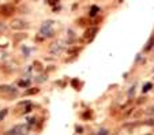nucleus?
<instances>
[{
    "instance_id": "f257e3e1",
    "label": "nucleus",
    "mask_w": 154,
    "mask_h": 135,
    "mask_svg": "<svg viewBox=\"0 0 154 135\" xmlns=\"http://www.w3.org/2000/svg\"><path fill=\"white\" fill-rule=\"evenodd\" d=\"M0 94L3 97H7V98H14L17 97L18 94V90L12 86H8V85H0Z\"/></svg>"
},
{
    "instance_id": "f03ea898",
    "label": "nucleus",
    "mask_w": 154,
    "mask_h": 135,
    "mask_svg": "<svg viewBox=\"0 0 154 135\" xmlns=\"http://www.w3.org/2000/svg\"><path fill=\"white\" fill-rule=\"evenodd\" d=\"M64 49H66V44H64V41H61V40L52 42L51 47H49V52L52 53V55H55V56L61 55V53L64 52Z\"/></svg>"
},
{
    "instance_id": "7ed1b4c3",
    "label": "nucleus",
    "mask_w": 154,
    "mask_h": 135,
    "mask_svg": "<svg viewBox=\"0 0 154 135\" xmlns=\"http://www.w3.org/2000/svg\"><path fill=\"white\" fill-rule=\"evenodd\" d=\"M15 12V7L11 4H3L0 6V15H4V17H11Z\"/></svg>"
},
{
    "instance_id": "20e7f679",
    "label": "nucleus",
    "mask_w": 154,
    "mask_h": 135,
    "mask_svg": "<svg viewBox=\"0 0 154 135\" xmlns=\"http://www.w3.org/2000/svg\"><path fill=\"white\" fill-rule=\"evenodd\" d=\"M27 26H29V25H27V22L22 21V19H14V21H12V23H11V27L14 30H23V29H26Z\"/></svg>"
},
{
    "instance_id": "39448f33",
    "label": "nucleus",
    "mask_w": 154,
    "mask_h": 135,
    "mask_svg": "<svg viewBox=\"0 0 154 135\" xmlns=\"http://www.w3.org/2000/svg\"><path fill=\"white\" fill-rule=\"evenodd\" d=\"M96 33H97V27H90V29H87L83 34V38L86 41H91L94 37H96Z\"/></svg>"
},
{
    "instance_id": "423d86ee",
    "label": "nucleus",
    "mask_w": 154,
    "mask_h": 135,
    "mask_svg": "<svg viewBox=\"0 0 154 135\" xmlns=\"http://www.w3.org/2000/svg\"><path fill=\"white\" fill-rule=\"evenodd\" d=\"M25 132H26V126H17L11 131H8L7 135H25Z\"/></svg>"
},
{
    "instance_id": "0eeeda50",
    "label": "nucleus",
    "mask_w": 154,
    "mask_h": 135,
    "mask_svg": "<svg viewBox=\"0 0 154 135\" xmlns=\"http://www.w3.org/2000/svg\"><path fill=\"white\" fill-rule=\"evenodd\" d=\"M38 91H40V89H37V87H32V89H29V90L25 91V96H33V94H37Z\"/></svg>"
},
{
    "instance_id": "6e6552de",
    "label": "nucleus",
    "mask_w": 154,
    "mask_h": 135,
    "mask_svg": "<svg viewBox=\"0 0 154 135\" xmlns=\"http://www.w3.org/2000/svg\"><path fill=\"white\" fill-rule=\"evenodd\" d=\"M25 37H26V34H18V35H15L14 37V41L18 42V41H20V40H23Z\"/></svg>"
},
{
    "instance_id": "1a4fd4ad",
    "label": "nucleus",
    "mask_w": 154,
    "mask_h": 135,
    "mask_svg": "<svg viewBox=\"0 0 154 135\" xmlns=\"http://www.w3.org/2000/svg\"><path fill=\"white\" fill-rule=\"evenodd\" d=\"M7 113H8V111H7V109H3V111H0V121H2L4 118H6Z\"/></svg>"
},
{
    "instance_id": "9d476101",
    "label": "nucleus",
    "mask_w": 154,
    "mask_h": 135,
    "mask_svg": "<svg viewBox=\"0 0 154 135\" xmlns=\"http://www.w3.org/2000/svg\"><path fill=\"white\" fill-rule=\"evenodd\" d=\"M151 89V83H146L145 87H143V93H146V91H149Z\"/></svg>"
},
{
    "instance_id": "9b49d317",
    "label": "nucleus",
    "mask_w": 154,
    "mask_h": 135,
    "mask_svg": "<svg viewBox=\"0 0 154 135\" xmlns=\"http://www.w3.org/2000/svg\"><path fill=\"white\" fill-rule=\"evenodd\" d=\"M6 29H7V26L3 23V22H0V33H3V32H6Z\"/></svg>"
},
{
    "instance_id": "f8f14e48",
    "label": "nucleus",
    "mask_w": 154,
    "mask_h": 135,
    "mask_svg": "<svg viewBox=\"0 0 154 135\" xmlns=\"http://www.w3.org/2000/svg\"><path fill=\"white\" fill-rule=\"evenodd\" d=\"M146 113H147V115H154V105H153V106H150V108H149L147 111H146Z\"/></svg>"
},
{
    "instance_id": "ddd939ff",
    "label": "nucleus",
    "mask_w": 154,
    "mask_h": 135,
    "mask_svg": "<svg viewBox=\"0 0 154 135\" xmlns=\"http://www.w3.org/2000/svg\"><path fill=\"white\" fill-rule=\"evenodd\" d=\"M146 126H154V120L153 119H151V120H146Z\"/></svg>"
},
{
    "instance_id": "4468645a",
    "label": "nucleus",
    "mask_w": 154,
    "mask_h": 135,
    "mask_svg": "<svg viewBox=\"0 0 154 135\" xmlns=\"http://www.w3.org/2000/svg\"><path fill=\"white\" fill-rule=\"evenodd\" d=\"M97 11H98V8H97V7H93V10H91L90 14H91V15H96V14H97Z\"/></svg>"
},
{
    "instance_id": "2eb2a0df",
    "label": "nucleus",
    "mask_w": 154,
    "mask_h": 135,
    "mask_svg": "<svg viewBox=\"0 0 154 135\" xmlns=\"http://www.w3.org/2000/svg\"><path fill=\"white\" fill-rule=\"evenodd\" d=\"M27 83H29L27 81H20V82H19V86H27Z\"/></svg>"
},
{
    "instance_id": "dca6fc26",
    "label": "nucleus",
    "mask_w": 154,
    "mask_h": 135,
    "mask_svg": "<svg viewBox=\"0 0 154 135\" xmlns=\"http://www.w3.org/2000/svg\"><path fill=\"white\" fill-rule=\"evenodd\" d=\"M98 135H108V130H101Z\"/></svg>"
},
{
    "instance_id": "f3484780",
    "label": "nucleus",
    "mask_w": 154,
    "mask_h": 135,
    "mask_svg": "<svg viewBox=\"0 0 154 135\" xmlns=\"http://www.w3.org/2000/svg\"><path fill=\"white\" fill-rule=\"evenodd\" d=\"M44 81H45V76H40V78H38V82H44Z\"/></svg>"
}]
</instances>
